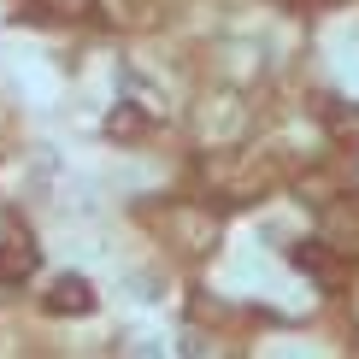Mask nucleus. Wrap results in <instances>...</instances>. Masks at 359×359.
I'll return each mask as SVG.
<instances>
[{
  "label": "nucleus",
  "mask_w": 359,
  "mask_h": 359,
  "mask_svg": "<svg viewBox=\"0 0 359 359\" xmlns=\"http://www.w3.org/2000/svg\"><path fill=\"white\" fill-rule=\"evenodd\" d=\"M41 306H48L53 318H88V312H95V283L88 277H59Z\"/></svg>",
  "instance_id": "nucleus-1"
},
{
  "label": "nucleus",
  "mask_w": 359,
  "mask_h": 359,
  "mask_svg": "<svg viewBox=\"0 0 359 359\" xmlns=\"http://www.w3.org/2000/svg\"><path fill=\"white\" fill-rule=\"evenodd\" d=\"M336 218H348V230H324L318 248H336V253H359V194H341V206H330Z\"/></svg>",
  "instance_id": "nucleus-2"
},
{
  "label": "nucleus",
  "mask_w": 359,
  "mask_h": 359,
  "mask_svg": "<svg viewBox=\"0 0 359 359\" xmlns=\"http://www.w3.org/2000/svg\"><path fill=\"white\" fill-rule=\"evenodd\" d=\"M41 6H48L53 18H88V12H95V0H41Z\"/></svg>",
  "instance_id": "nucleus-4"
},
{
  "label": "nucleus",
  "mask_w": 359,
  "mask_h": 359,
  "mask_svg": "<svg viewBox=\"0 0 359 359\" xmlns=\"http://www.w3.org/2000/svg\"><path fill=\"white\" fill-rule=\"evenodd\" d=\"M29 271H36V248H18V242H6V248H0V283H24Z\"/></svg>",
  "instance_id": "nucleus-3"
}]
</instances>
